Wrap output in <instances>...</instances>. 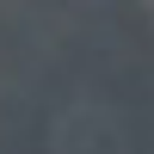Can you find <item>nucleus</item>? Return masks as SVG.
<instances>
[{"label":"nucleus","mask_w":154,"mask_h":154,"mask_svg":"<svg viewBox=\"0 0 154 154\" xmlns=\"http://www.w3.org/2000/svg\"><path fill=\"white\" fill-rule=\"evenodd\" d=\"M148 6H154V0H148Z\"/></svg>","instance_id":"obj_1"}]
</instances>
